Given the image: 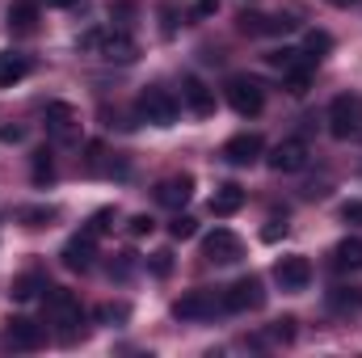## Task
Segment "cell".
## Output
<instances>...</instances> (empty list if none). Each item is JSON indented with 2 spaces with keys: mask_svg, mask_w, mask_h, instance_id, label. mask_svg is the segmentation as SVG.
<instances>
[{
  "mask_svg": "<svg viewBox=\"0 0 362 358\" xmlns=\"http://www.w3.org/2000/svg\"><path fill=\"white\" fill-rule=\"evenodd\" d=\"M42 304H47V325H55V333H59L64 342H72V337L85 329V308H81V299H76L72 291L51 287Z\"/></svg>",
  "mask_w": 362,
  "mask_h": 358,
  "instance_id": "cell-1",
  "label": "cell"
},
{
  "mask_svg": "<svg viewBox=\"0 0 362 358\" xmlns=\"http://www.w3.org/2000/svg\"><path fill=\"white\" fill-rule=\"evenodd\" d=\"M76 47H81V51H97V55L110 59V64H131V59L139 55V42H135L127 30H89V34L76 38Z\"/></svg>",
  "mask_w": 362,
  "mask_h": 358,
  "instance_id": "cell-2",
  "label": "cell"
},
{
  "mask_svg": "<svg viewBox=\"0 0 362 358\" xmlns=\"http://www.w3.org/2000/svg\"><path fill=\"white\" fill-rule=\"evenodd\" d=\"M329 131L333 139H362V97L358 93H341L329 105Z\"/></svg>",
  "mask_w": 362,
  "mask_h": 358,
  "instance_id": "cell-3",
  "label": "cell"
},
{
  "mask_svg": "<svg viewBox=\"0 0 362 358\" xmlns=\"http://www.w3.org/2000/svg\"><path fill=\"white\" fill-rule=\"evenodd\" d=\"M135 110H139V118L144 122H152V127H173L181 114L177 97L165 89H144L139 93V101H135Z\"/></svg>",
  "mask_w": 362,
  "mask_h": 358,
  "instance_id": "cell-4",
  "label": "cell"
},
{
  "mask_svg": "<svg viewBox=\"0 0 362 358\" xmlns=\"http://www.w3.org/2000/svg\"><path fill=\"white\" fill-rule=\"evenodd\" d=\"M223 93H228V105H232L240 118H257L262 105H266V93H262V85H257L253 76H232Z\"/></svg>",
  "mask_w": 362,
  "mask_h": 358,
  "instance_id": "cell-5",
  "label": "cell"
},
{
  "mask_svg": "<svg viewBox=\"0 0 362 358\" xmlns=\"http://www.w3.org/2000/svg\"><path fill=\"white\" fill-rule=\"evenodd\" d=\"M223 308V295H215V291H189V295H181L177 304H173V316L177 321H211L215 312Z\"/></svg>",
  "mask_w": 362,
  "mask_h": 358,
  "instance_id": "cell-6",
  "label": "cell"
},
{
  "mask_svg": "<svg viewBox=\"0 0 362 358\" xmlns=\"http://www.w3.org/2000/svg\"><path fill=\"white\" fill-rule=\"evenodd\" d=\"M47 135L55 144H76L81 139V118L68 101H51L47 105Z\"/></svg>",
  "mask_w": 362,
  "mask_h": 358,
  "instance_id": "cell-7",
  "label": "cell"
},
{
  "mask_svg": "<svg viewBox=\"0 0 362 358\" xmlns=\"http://www.w3.org/2000/svg\"><path fill=\"white\" fill-rule=\"evenodd\" d=\"M202 258H206V262H215V266H232V262H240V258H245V245H240V236H236V232L215 228V232L202 241Z\"/></svg>",
  "mask_w": 362,
  "mask_h": 358,
  "instance_id": "cell-8",
  "label": "cell"
},
{
  "mask_svg": "<svg viewBox=\"0 0 362 358\" xmlns=\"http://www.w3.org/2000/svg\"><path fill=\"white\" fill-rule=\"evenodd\" d=\"M266 304V291H262V278H236L228 291H223V312H253Z\"/></svg>",
  "mask_w": 362,
  "mask_h": 358,
  "instance_id": "cell-9",
  "label": "cell"
},
{
  "mask_svg": "<svg viewBox=\"0 0 362 358\" xmlns=\"http://www.w3.org/2000/svg\"><path fill=\"white\" fill-rule=\"evenodd\" d=\"M236 30L249 34V38H278V34H291L295 30V17H266V13H240L236 17Z\"/></svg>",
  "mask_w": 362,
  "mask_h": 358,
  "instance_id": "cell-10",
  "label": "cell"
},
{
  "mask_svg": "<svg viewBox=\"0 0 362 358\" xmlns=\"http://www.w3.org/2000/svg\"><path fill=\"white\" fill-rule=\"evenodd\" d=\"M59 258H64V266L68 270H81V274L93 270V262H97V236H93V232H76V236L64 245Z\"/></svg>",
  "mask_w": 362,
  "mask_h": 358,
  "instance_id": "cell-11",
  "label": "cell"
},
{
  "mask_svg": "<svg viewBox=\"0 0 362 358\" xmlns=\"http://www.w3.org/2000/svg\"><path fill=\"white\" fill-rule=\"evenodd\" d=\"M274 282H278L282 291H308V282H312V262H308V258H282V262L274 266Z\"/></svg>",
  "mask_w": 362,
  "mask_h": 358,
  "instance_id": "cell-12",
  "label": "cell"
},
{
  "mask_svg": "<svg viewBox=\"0 0 362 358\" xmlns=\"http://www.w3.org/2000/svg\"><path fill=\"white\" fill-rule=\"evenodd\" d=\"M189 198H194V178L189 173H173V178H165L156 185V202L169 207V211H181Z\"/></svg>",
  "mask_w": 362,
  "mask_h": 358,
  "instance_id": "cell-13",
  "label": "cell"
},
{
  "mask_svg": "<svg viewBox=\"0 0 362 358\" xmlns=\"http://www.w3.org/2000/svg\"><path fill=\"white\" fill-rule=\"evenodd\" d=\"M308 165V144L303 139H282L270 152V169L274 173H299Z\"/></svg>",
  "mask_w": 362,
  "mask_h": 358,
  "instance_id": "cell-14",
  "label": "cell"
},
{
  "mask_svg": "<svg viewBox=\"0 0 362 358\" xmlns=\"http://www.w3.org/2000/svg\"><path fill=\"white\" fill-rule=\"evenodd\" d=\"M4 333H8V346H13V350H38V346L47 342L42 325H34V321H25V316H13V321L4 325Z\"/></svg>",
  "mask_w": 362,
  "mask_h": 358,
  "instance_id": "cell-15",
  "label": "cell"
},
{
  "mask_svg": "<svg viewBox=\"0 0 362 358\" xmlns=\"http://www.w3.org/2000/svg\"><path fill=\"white\" fill-rule=\"evenodd\" d=\"M257 156H262V135H253V131L232 135V139L223 144V161H228V165H253Z\"/></svg>",
  "mask_w": 362,
  "mask_h": 358,
  "instance_id": "cell-16",
  "label": "cell"
},
{
  "mask_svg": "<svg viewBox=\"0 0 362 358\" xmlns=\"http://www.w3.org/2000/svg\"><path fill=\"white\" fill-rule=\"evenodd\" d=\"M181 101H185L189 114H198V118H211V114H215V93L206 89L198 76H185V81H181Z\"/></svg>",
  "mask_w": 362,
  "mask_h": 358,
  "instance_id": "cell-17",
  "label": "cell"
},
{
  "mask_svg": "<svg viewBox=\"0 0 362 358\" xmlns=\"http://www.w3.org/2000/svg\"><path fill=\"white\" fill-rule=\"evenodd\" d=\"M42 291H51V282H47L42 270H25V274H17V278L8 282V295H13L17 304H30V299H38Z\"/></svg>",
  "mask_w": 362,
  "mask_h": 358,
  "instance_id": "cell-18",
  "label": "cell"
},
{
  "mask_svg": "<svg viewBox=\"0 0 362 358\" xmlns=\"http://www.w3.org/2000/svg\"><path fill=\"white\" fill-rule=\"evenodd\" d=\"M240 207H245V190H240L236 181H228V185H219V190L211 194V215H219V219H223V215H236Z\"/></svg>",
  "mask_w": 362,
  "mask_h": 358,
  "instance_id": "cell-19",
  "label": "cell"
},
{
  "mask_svg": "<svg viewBox=\"0 0 362 358\" xmlns=\"http://www.w3.org/2000/svg\"><path fill=\"white\" fill-rule=\"evenodd\" d=\"M30 72V59L21 51H0V89H13L17 81H25Z\"/></svg>",
  "mask_w": 362,
  "mask_h": 358,
  "instance_id": "cell-20",
  "label": "cell"
},
{
  "mask_svg": "<svg viewBox=\"0 0 362 358\" xmlns=\"http://www.w3.org/2000/svg\"><path fill=\"white\" fill-rule=\"evenodd\" d=\"M333 266L337 270H362V241L358 236H346L333 245Z\"/></svg>",
  "mask_w": 362,
  "mask_h": 358,
  "instance_id": "cell-21",
  "label": "cell"
},
{
  "mask_svg": "<svg viewBox=\"0 0 362 358\" xmlns=\"http://www.w3.org/2000/svg\"><path fill=\"white\" fill-rule=\"evenodd\" d=\"M34 21H38V4L34 0H13L8 4V30L25 34V30H34Z\"/></svg>",
  "mask_w": 362,
  "mask_h": 358,
  "instance_id": "cell-22",
  "label": "cell"
},
{
  "mask_svg": "<svg viewBox=\"0 0 362 358\" xmlns=\"http://www.w3.org/2000/svg\"><path fill=\"white\" fill-rule=\"evenodd\" d=\"M329 308L333 312H362V287H333Z\"/></svg>",
  "mask_w": 362,
  "mask_h": 358,
  "instance_id": "cell-23",
  "label": "cell"
},
{
  "mask_svg": "<svg viewBox=\"0 0 362 358\" xmlns=\"http://www.w3.org/2000/svg\"><path fill=\"white\" fill-rule=\"evenodd\" d=\"M325 51H333V38H329L325 30H312V34H308V47H303V55H308V59L316 64V59H320Z\"/></svg>",
  "mask_w": 362,
  "mask_h": 358,
  "instance_id": "cell-24",
  "label": "cell"
},
{
  "mask_svg": "<svg viewBox=\"0 0 362 358\" xmlns=\"http://www.w3.org/2000/svg\"><path fill=\"white\" fill-rule=\"evenodd\" d=\"M93 316H97L101 325H122V321L131 316V308H127V304H101V308H97Z\"/></svg>",
  "mask_w": 362,
  "mask_h": 358,
  "instance_id": "cell-25",
  "label": "cell"
},
{
  "mask_svg": "<svg viewBox=\"0 0 362 358\" xmlns=\"http://www.w3.org/2000/svg\"><path fill=\"white\" fill-rule=\"evenodd\" d=\"M55 178V165H51V152H34V185H47Z\"/></svg>",
  "mask_w": 362,
  "mask_h": 358,
  "instance_id": "cell-26",
  "label": "cell"
},
{
  "mask_svg": "<svg viewBox=\"0 0 362 358\" xmlns=\"http://www.w3.org/2000/svg\"><path fill=\"white\" fill-rule=\"evenodd\" d=\"M194 232H198V224H194L189 215H177V219L169 224V236H173V241H189Z\"/></svg>",
  "mask_w": 362,
  "mask_h": 358,
  "instance_id": "cell-27",
  "label": "cell"
},
{
  "mask_svg": "<svg viewBox=\"0 0 362 358\" xmlns=\"http://www.w3.org/2000/svg\"><path fill=\"white\" fill-rule=\"evenodd\" d=\"M270 337H274V342H291V337H295V321H291V316L274 321V325H270Z\"/></svg>",
  "mask_w": 362,
  "mask_h": 358,
  "instance_id": "cell-28",
  "label": "cell"
},
{
  "mask_svg": "<svg viewBox=\"0 0 362 358\" xmlns=\"http://www.w3.org/2000/svg\"><path fill=\"white\" fill-rule=\"evenodd\" d=\"M152 228H156V219H152V215H131V224H127V232H131V236H148Z\"/></svg>",
  "mask_w": 362,
  "mask_h": 358,
  "instance_id": "cell-29",
  "label": "cell"
},
{
  "mask_svg": "<svg viewBox=\"0 0 362 358\" xmlns=\"http://www.w3.org/2000/svg\"><path fill=\"white\" fill-rule=\"evenodd\" d=\"M105 228H110V211H97V215L89 219V228H85V232H93V236H101Z\"/></svg>",
  "mask_w": 362,
  "mask_h": 358,
  "instance_id": "cell-30",
  "label": "cell"
},
{
  "mask_svg": "<svg viewBox=\"0 0 362 358\" xmlns=\"http://www.w3.org/2000/svg\"><path fill=\"white\" fill-rule=\"evenodd\" d=\"M341 219L346 224H362V202H346L341 207Z\"/></svg>",
  "mask_w": 362,
  "mask_h": 358,
  "instance_id": "cell-31",
  "label": "cell"
},
{
  "mask_svg": "<svg viewBox=\"0 0 362 358\" xmlns=\"http://www.w3.org/2000/svg\"><path fill=\"white\" fill-rule=\"evenodd\" d=\"M160 17H165V25H160V30H165V34H173V30H177V8H173V4H165V8H160Z\"/></svg>",
  "mask_w": 362,
  "mask_h": 358,
  "instance_id": "cell-32",
  "label": "cell"
},
{
  "mask_svg": "<svg viewBox=\"0 0 362 358\" xmlns=\"http://www.w3.org/2000/svg\"><path fill=\"white\" fill-rule=\"evenodd\" d=\"M152 270H156V274L165 278V274L173 270V262H169V253H156V258H152Z\"/></svg>",
  "mask_w": 362,
  "mask_h": 358,
  "instance_id": "cell-33",
  "label": "cell"
},
{
  "mask_svg": "<svg viewBox=\"0 0 362 358\" xmlns=\"http://www.w3.org/2000/svg\"><path fill=\"white\" fill-rule=\"evenodd\" d=\"M135 13V4L131 0H118V4H110V17H131Z\"/></svg>",
  "mask_w": 362,
  "mask_h": 358,
  "instance_id": "cell-34",
  "label": "cell"
},
{
  "mask_svg": "<svg viewBox=\"0 0 362 358\" xmlns=\"http://www.w3.org/2000/svg\"><path fill=\"white\" fill-rule=\"evenodd\" d=\"M17 139H21V127H4L0 131V144H17Z\"/></svg>",
  "mask_w": 362,
  "mask_h": 358,
  "instance_id": "cell-35",
  "label": "cell"
},
{
  "mask_svg": "<svg viewBox=\"0 0 362 358\" xmlns=\"http://www.w3.org/2000/svg\"><path fill=\"white\" fill-rule=\"evenodd\" d=\"M47 8H72V4H81V0H42Z\"/></svg>",
  "mask_w": 362,
  "mask_h": 358,
  "instance_id": "cell-36",
  "label": "cell"
},
{
  "mask_svg": "<svg viewBox=\"0 0 362 358\" xmlns=\"http://www.w3.org/2000/svg\"><path fill=\"white\" fill-rule=\"evenodd\" d=\"M329 4H337V8H350V4H358V0H329Z\"/></svg>",
  "mask_w": 362,
  "mask_h": 358,
  "instance_id": "cell-37",
  "label": "cell"
}]
</instances>
